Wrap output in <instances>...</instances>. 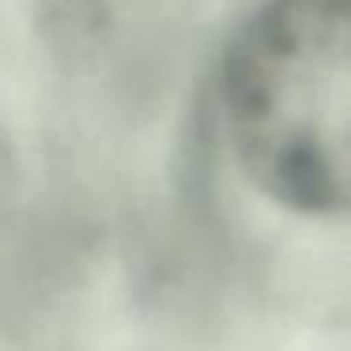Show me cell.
Returning <instances> with one entry per match:
<instances>
[{
  "label": "cell",
  "instance_id": "6da1fadb",
  "mask_svg": "<svg viewBox=\"0 0 351 351\" xmlns=\"http://www.w3.org/2000/svg\"><path fill=\"white\" fill-rule=\"evenodd\" d=\"M238 167L298 215L351 212V0H261L223 57Z\"/></svg>",
  "mask_w": 351,
  "mask_h": 351
}]
</instances>
